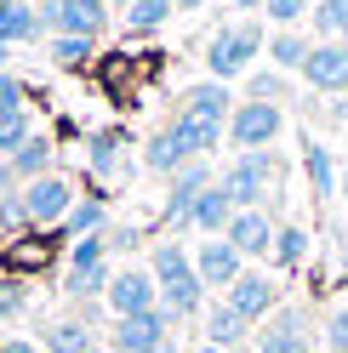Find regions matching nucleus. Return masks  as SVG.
I'll list each match as a JSON object with an SVG mask.
<instances>
[{"label": "nucleus", "mask_w": 348, "mask_h": 353, "mask_svg": "<svg viewBox=\"0 0 348 353\" xmlns=\"http://www.w3.org/2000/svg\"><path fill=\"white\" fill-rule=\"evenodd\" d=\"M274 154L269 148H257V154H240V160H234L223 176H217V183H223V194H229V200L234 205H240V211H263V194L274 188Z\"/></svg>", "instance_id": "nucleus-1"}, {"label": "nucleus", "mask_w": 348, "mask_h": 353, "mask_svg": "<svg viewBox=\"0 0 348 353\" xmlns=\"http://www.w3.org/2000/svg\"><path fill=\"white\" fill-rule=\"evenodd\" d=\"M257 52H263V29H257V23H229V29L211 34L206 69H211V80H234V74H246V63Z\"/></svg>", "instance_id": "nucleus-2"}, {"label": "nucleus", "mask_w": 348, "mask_h": 353, "mask_svg": "<svg viewBox=\"0 0 348 353\" xmlns=\"http://www.w3.org/2000/svg\"><path fill=\"white\" fill-rule=\"evenodd\" d=\"M280 125H286V114H280V103H234V114H229V143L240 148V154H257V148H269L280 137Z\"/></svg>", "instance_id": "nucleus-3"}, {"label": "nucleus", "mask_w": 348, "mask_h": 353, "mask_svg": "<svg viewBox=\"0 0 348 353\" xmlns=\"http://www.w3.org/2000/svg\"><path fill=\"white\" fill-rule=\"evenodd\" d=\"M103 302H108V314H115V319H132V314L160 307V285H155V274H148V268H120L115 279H108Z\"/></svg>", "instance_id": "nucleus-4"}, {"label": "nucleus", "mask_w": 348, "mask_h": 353, "mask_svg": "<svg viewBox=\"0 0 348 353\" xmlns=\"http://www.w3.org/2000/svg\"><path fill=\"white\" fill-rule=\"evenodd\" d=\"M171 336V319L166 307H148V314H132V319H115L108 325V347L115 353H148Z\"/></svg>", "instance_id": "nucleus-5"}, {"label": "nucleus", "mask_w": 348, "mask_h": 353, "mask_svg": "<svg viewBox=\"0 0 348 353\" xmlns=\"http://www.w3.org/2000/svg\"><path fill=\"white\" fill-rule=\"evenodd\" d=\"M23 205H29V223H63V216L75 211V188H69V176H35V183L23 188Z\"/></svg>", "instance_id": "nucleus-6"}, {"label": "nucleus", "mask_w": 348, "mask_h": 353, "mask_svg": "<svg viewBox=\"0 0 348 353\" xmlns=\"http://www.w3.org/2000/svg\"><path fill=\"white\" fill-rule=\"evenodd\" d=\"M194 274H200V285H206V291H211V285H217V291H229V285L246 274V256L234 251L229 239H200V256H194Z\"/></svg>", "instance_id": "nucleus-7"}, {"label": "nucleus", "mask_w": 348, "mask_h": 353, "mask_svg": "<svg viewBox=\"0 0 348 353\" xmlns=\"http://www.w3.org/2000/svg\"><path fill=\"white\" fill-rule=\"evenodd\" d=\"M302 80L314 85V92H348V46L342 40H320L302 63Z\"/></svg>", "instance_id": "nucleus-8"}, {"label": "nucleus", "mask_w": 348, "mask_h": 353, "mask_svg": "<svg viewBox=\"0 0 348 353\" xmlns=\"http://www.w3.org/2000/svg\"><path fill=\"white\" fill-rule=\"evenodd\" d=\"M223 302H229L246 325H257V319H269V314H274L280 291H274V279H269V274H240V279L229 285V296H223Z\"/></svg>", "instance_id": "nucleus-9"}, {"label": "nucleus", "mask_w": 348, "mask_h": 353, "mask_svg": "<svg viewBox=\"0 0 348 353\" xmlns=\"http://www.w3.org/2000/svg\"><path fill=\"white\" fill-rule=\"evenodd\" d=\"M257 353H314V342H309V314H302V307L269 314V330L257 336Z\"/></svg>", "instance_id": "nucleus-10"}, {"label": "nucleus", "mask_w": 348, "mask_h": 353, "mask_svg": "<svg viewBox=\"0 0 348 353\" xmlns=\"http://www.w3.org/2000/svg\"><path fill=\"white\" fill-rule=\"evenodd\" d=\"M211 188V165L206 160H188L177 176H171V194H166V223H177V228H188V211H194V200Z\"/></svg>", "instance_id": "nucleus-11"}, {"label": "nucleus", "mask_w": 348, "mask_h": 353, "mask_svg": "<svg viewBox=\"0 0 348 353\" xmlns=\"http://www.w3.org/2000/svg\"><path fill=\"white\" fill-rule=\"evenodd\" d=\"M40 29H52V34H86V40H92L103 29V12L86 6V0H46V6H40Z\"/></svg>", "instance_id": "nucleus-12"}, {"label": "nucleus", "mask_w": 348, "mask_h": 353, "mask_svg": "<svg viewBox=\"0 0 348 353\" xmlns=\"http://www.w3.org/2000/svg\"><path fill=\"white\" fill-rule=\"evenodd\" d=\"M274 228H280V223H274L269 211H234V223H229L223 239H229L240 256H269V251H274Z\"/></svg>", "instance_id": "nucleus-13"}, {"label": "nucleus", "mask_w": 348, "mask_h": 353, "mask_svg": "<svg viewBox=\"0 0 348 353\" xmlns=\"http://www.w3.org/2000/svg\"><path fill=\"white\" fill-rule=\"evenodd\" d=\"M171 137H177L183 148H188V160H206V154L217 148L229 137V125H217V120H200V114H188V108H177V114H171Z\"/></svg>", "instance_id": "nucleus-14"}, {"label": "nucleus", "mask_w": 348, "mask_h": 353, "mask_svg": "<svg viewBox=\"0 0 348 353\" xmlns=\"http://www.w3.org/2000/svg\"><path fill=\"white\" fill-rule=\"evenodd\" d=\"M234 211H240V205H234L229 194H223V183H211L200 200H194L188 228H200V234H211V239H223V234H229V223H234Z\"/></svg>", "instance_id": "nucleus-15"}, {"label": "nucleus", "mask_w": 348, "mask_h": 353, "mask_svg": "<svg viewBox=\"0 0 348 353\" xmlns=\"http://www.w3.org/2000/svg\"><path fill=\"white\" fill-rule=\"evenodd\" d=\"M160 307H166L171 325H177V319H200V314H206V285H200V274H183V279L160 285Z\"/></svg>", "instance_id": "nucleus-16"}, {"label": "nucleus", "mask_w": 348, "mask_h": 353, "mask_svg": "<svg viewBox=\"0 0 348 353\" xmlns=\"http://www.w3.org/2000/svg\"><path fill=\"white\" fill-rule=\"evenodd\" d=\"M35 34H46L35 0H0V40H6V46H23V40H35Z\"/></svg>", "instance_id": "nucleus-17"}, {"label": "nucleus", "mask_w": 348, "mask_h": 353, "mask_svg": "<svg viewBox=\"0 0 348 353\" xmlns=\"http://www.w3.org/2000/svg\"><path fill=\"white\" fill-rule=\"evenodd\" d=\"M183 108H188V114H200V120L229 125V114H234V97H229V85H223V80H206V85H194V92L183 97Z\"/></svg>", "instance_id": "nucleus-18"}, {"label": "nucleus", "mask_w": 348, "mask_h": 353, "mask_svg": "<svg viewBox=\"0 0 348 353\" xmlns=\"http://www.w3.org/2000/svg\"><path fill=\"white\" fill-rule=\"evenodd\" d=\"M143 165L155 171V176H177V171L188 165V148L171 137V131H155V137H148V148H143Z\"/></svg>", "instance_id": "nucleus-19"}, {"label": "nucleus", "mask_w": 348, "mask_h": 353, "mask_svg": "<svg viewBox=\"0 0 348 353\" xmlns=\"http://www.w3.org/2000/svg\"><path fill=\"white\" fill-rule=\"evenodd\" d=\"M200 319H206V342H211V347H234V342H246V319L234 314L229 302H217V307H206Z\"/></svg>", "instance_id": "nucleus-20"}, {"label": "nucleus", "mask_w": 348, "mask_h": 353, "mask_svg": "<svg viewBox=\"0 0 348 353\" xmlns=\"http://www.w3.org/2000/svg\"><path fill=\"white\" fill-rule=\"evenodd\" d=\"M302 171H309L314 200H331V194H337V165H331V148L309 143V148H302Z\"/></svg>", "instance_id": "nucleus-21"}, {"label": "nucleus", "mask_w": 348, "mask_h": 353, "mask_svg": "<svg viewBox=\"0 0 348 353\" xmlns=\"http://www.w3.org/2000/svg\"><path fill=\"white\" fill-rule=\"evenodd\" d=\"M309 52H314V46H309V40H302L297 29H280V34L269 40V63H274L280 74H291V69L302 74V63H309Z\"/></svg>", "instance_id": "nucleus-22"}, {"label": "nucleus", "mask_w": 348, "mask_h": 353, "mask_svg": "<svg viewBox=\"0 0 348 353\" xmlns=\"http://www.w3.org/2000/svg\"><path fill=\"white\" fill-rule=\"evenodd\" d=\"M148 274H155V285H171V279L194 274V256L177 245V239H166V245H155V256H148Z\"/></svg>", "instance_id": "nucleus-23"}, {"label": "nucleus", "mask_w": 348, "mask_h": 353, "mask_svg": "<svg viewBox=\"0 0 348 353\" xmlns=\"http://www.w3.org/2000/svg\"><path fill=\"white\" fill-rule=\"evenodd\" d=\"M46 353H97V342H92V330L80 319H57L46 330Z\"/></svg>", "instance_id": "nucleus-24"}, {"label": "nucleus", "mask_w": 348, "mask_h": 353, "mask_svg": "<svg viewBox=\"0 0 348 353\" xmlns=\"http://www.w3.org/2000/svg\"><path fill=\"white\" fill-rule=\"evenodd\" d=\"M12 176H29V183H35V176H52V143L46 137H29L23 148L12 154Z\"/></svg>", "instance_id": "nucleus-25"}, {"label": "nucleus", "mask_w": 348, "mask_h": 353, "mask_svg": "<svg viewBox=\"0 0 348 353\" xmlns=\"http://www.w3.org/2000/svg\"><path fill=\"white\" fill-rule=\"evenodd\" d=\"M280 268H302V256H309V234H302L297 223H280L274 228V251H269Z\"/></svg>", "instance_id": "nucleus-26"}, {"label": "nucleus", "mask_w": 348, "mask_h": 353, "mask_svg": "<svg viewBox=\"0 0 348 353\" xmlns=\"http://www.w3.org/2000/svg\"><path fill=\"white\" fill-rule=\"evenodd\" d=\"M309 17H314V34L320 40H342V46H348V0H320Z\"/></svg>", "instance_id": "nucleus-27"}, {"label": "nucleus", "mask_w": 348, "mask_h": 353, "mask_svg": "<svg viewBox=\"0 0 348 353\" xmlns=\"http://www.w3.org/2000/svg\"><path fill=\"white\" fill-rule=\"evenodd\" d=\"M171 12H177L171 0H132V6H126V29H132V34H155Z\"/></svg>", "instance_id": "nucleus-28"}, {"label": "nucleus", "mask_w": 348, "mask_h": 353, "mask_svg": "<svg viewBox=\"0 0 348 353\" xmlns=\"http://www.w3.org/2000/svg\"><path fill=\"white\" fill-rule=\"evenodd\" d=\"M108 279H115L108 268H69L63 274V296H103Z\"/></svg>", "instance_id": "nucleus-29"}, {"label": "nucleus", "mask_w": 348, "mask_h": 353, "mask_svg": "<svg viewBox=\"0 0 348 353\" xmlns=\"http://www.w3.org/2000/svg\"><path fill=\"white\" fill-rule=\"evenodd\" d=\"M63 239H86V234H97L103 228V200H86V205H75L69 216H63Z\"/></svg>", "instance_id": "nucleus-30"}, {"label": "nucleus", "mask_w": 348, "mask_h": 353, "mask_svg": "<svg viewBox=\"0 0 348 353\" xmlns=\"http://www.w3.org/2000/svg\"><path fill=\"white\" fill-rule=\"evenodd\" d=\"M120 143H126V131H97V137H92V171L97 176H108L120 165Z\"/></svg>", "instance_id": "nucleus-31"}, {"label": "nucleus", "mask_w": 348, "mask_h": 353, "mask_svg": "<svg viewBox=\"0 0 348 353\" xmlns=\"http://www.w3.org/2000/svg\"><path fill=\"white\" fill-rule=\"evenodd\" d=\"M92 57V40L86 34H52V63H63V69H75V63Z\"/></svg>", "instance_id": "nucleus-32"}, {"label": "nucleus", "mask_w": 348, "mask_h": 353, "mask_svg": "<svg viewBox=\"0 0 348 353\" xmlns=\"http://www.w3.org/2000/svg\"><path fill=\"white\" fill-rule=\"evenodd\" d=\"M103 256H108V234H86V239H75L69 268H103Z\"/></svg>", "instance_id": "nucleus-33"}, {"label": "nucleus", "mask_w": 348, "mask_h": 353, "mask_svg": "<svg viewBox=\"0 0 348 353\" xmlns=\"http://www.w3.org/2000/svg\"><path fill=\"white\" fill-rule=\"evenodd\" d=\"M29 137H35V131H29V114H12V120H0V160H12V154L23 148Z\"/></svg>", "instance_id": "nucleus-34"}, {"label": "nucleus", "mask_w": 348, "mask_h": 353, "mask_svg": "<svg viewBox=\"0 0 348 353\" xmlns=\"http://www.w3.org/2000/svg\"><path fill=\"white\" fill-rule=\"evenodd\" d=\"M246 97L251 103H280V97H286V80H280V74H251L246 80Z\"/></svg>", "instance_id": "nucleus-35"}, {"label": "nucleus", "mask_w": 348, "mask_h": 353, "mask_svg": "<svg viewBox=\"0 0 348 353\" xmlns=\"http://www.w3.org/2000/svg\"><path fill=\"white\" fill-rule=\"evenodd\" d=\"M263 12L274 17V23H280V29H291V23H297V17H309L314 6H309V0H269V6H263Z\"/></svg>", "instance_id": "nucleus-36"}, {"label": "nucleus", "mask_w": 348, "mask_h": 353, "mask_svg": "<svg viewBox=\"0 0 348 353\" xmlns=\"http://www.w3.org/2000/svg\"><path fill=\"white\" fill-rule=\"evenodd\" d=\"M23 114V85H17V74H0V120Z\"/></svg>", "instance_id": "nucleus-37"}, {"label": "nucleus", "mask_w": 348, "mask_h": 353, "mask_svg": "<svg viewBox=\"0 0 348 353\" xmlns=\"http://www.w3.org/2000/svg\"><path fill=\"white\" fill-rule=\"evenodd\" d=\"M23 302H29V291L17 279H0V319H17L23 314Z\"/></svg>", "instance_id": "nucleus-38"}, {"label": "nucleus", "mask_w": 348, "mask_h": 353, "mask_svg": "<svg viewBox=\"0 0 348 353\" xmlns=\"http://www.w3.org/2000/svg\"><path fill=\"white\" fill-rule=\"evenodd\" d=\"M325 347H331V353H348V307H337V314L325 319Z\"/></svg>", "instance_id": "nucleus-39"}, {"label": "nucleus", "mask_w": 348, "mask_h": 353, "mask_svg": "<svg viewBox=\"0 0 348 353\" xmlns=\"http://www.w3.org/2000/svg\"><path fill=\"white\" fill-rule=\"evenodd\" d=\"M0 223H6V228H35V223H29L23 194H6V200H0Z\"/></svg>", "instance_id": "nucleus-40"}, {"label": "nucleus", "mask_w": 348, "mask_h": 353, "mask_svg": "<svg viewBox=\"0 0 348 353\" xmlns=\"http://www.w3.org/2000/svg\"><path fill=\"white\" fill-rule=\"evenodd\" d=\"M132 245H137L132 228H115V234H108V251H132Z\"/></svg>", "instance_id": "nucleus-41"}, {"label": "nucleus", "mask_w": 348, "mask_h": 353, "mask_svg": "<svg viewBox=\"0 0 348 353\" xmlns=\"http://www.w3.org/2000/svg\"><path fill=\"white\" fill-rule=\"evenodd\" d=\"M12 262H29V268H35V262H46V245H23V251H12Z\"/></svg>", "instance_id": "nucleus-42"}, {"label": "nucleus", "mask_w": 348, "mask_h": 353, "mask_svg": "<svg viewBox=\"0 0 348 353\" xmlns=\"http://www.w3.org/2000/svg\"><path fill=\"white\" fill-rule=\"evenodd\" d=\"M12 188H17V176H12V160H0V200H6Z\"/></svg>", "instance_id": "nucleus-43"}, {"label": "nucleus", "mask_w": 348, "mask_h": 353, "mask_svg": "<svg viewBox=\"0 0 348 353\" xmlns=\"http://www.w3.org/2000/svg\"><path fill=\"white\" fill-rule=\"evenodd\" d=\"M0 353H40V347H35V342H17V336H12V342H0Z\"/></svg>", "instance_id": "nucleus-44"}, {"label": "nucleus", "mask_w": 348, "mask_h": 353, "mask_svg": "<svg viewBox=\"0 0 348 353\" xmlns=\"http://www.w3.org/2000/svg\"><path fill=\"white\" fill-rule=\"evenodd\" d=\"M229 6H234V12H263L269 0H229Z\"/></svg>", "instance_id": "nucleus-45"}, {"label": "nucleus", "mask_w": 348, "mask_h": 353, "mask_svg": "<svg viewBox=\"0 0 348 353\" xmlns=\"http://www.w3.org/2000/svg\"><path fill=\"white\" fill-rule=\"evenodd\" d=\"M12 52H17V46H6V40H0V74H12Z\"/></svg>", "instance_id": "nucleus-46"}, {"label": "nucleus", "mask_w": 348, "mask_h": 353, "mask_svg": "<svg viewBox=\"0 0 348 353\" xmlns=\"http://www.w3.org/2000/svg\"><path fill=\"white\" fill-rule=\"evenodd\" d=\"M171 6H177V12H200L206 0H171Z\"/></svg>", "instance_id": "nucleus-47"}, {"label": "nucleus", "mask_w": 348, "mask_h": 353, "mask_svg": "<svg viewBox=\"0 0 348 353\" xmlns=\"http://www.w3.org/2000/svg\"><path fill=\"white\" fill-rule=\"evenodd\" d=\"M148 353H177V342H171V336H166V342H160V347H148Z\"/></svg>", "instance_id": "nucleus-48"}, {"label": "nucleus", "mask_w": 348, "mask_h": 353, "mask_svg": "<svg viewBox=\"0 0 348 353\" xmlns=\"http://www.w3.org/2000/svg\"><path fill=\"white\" fill-rule=\"evenodd\" d=\"M86 6H97V12H108V6H115V0H86Z\"/></svg>", "instance_id": "nucleus-49"}, {"label": "nucleus", "mask_w": 348, "mask_h": 353, "mask_svg": "<svg viewBox=\"0 0 348 353\" xmlns=\"http://www.w3.org/2000/svg\"><path fill=\"white\" fill-rule=\"evenodd\" d=\"M194 353H223V347H211V342H206V347H194Z\"/></svg>", "instance_id": "nucleus-50"}, {"label": "nucleus", "mask_w": 348, "mask_h": 353, "mask_svg": "<svg viewBox=\"0 0 348 353\" xmlns=\"http://www.w3.org/2000/svg\"><path fill=\"white\" fill-rule=\"evenodd\" d=\"M342 194H348V171H342Z\"/></svg>", "instance_id": "nucleus-51"}, {"label": "nucleus", "mask_w": 348, "mask_h": 353, "mask_svg": "<svg viewBox=\"0 0 348 353\" xmlns=\"http://www.w3.org/2000/svg\"><path fill=\"white\" fill-rule=\"evenodd\" d=\"M115 6H132V0H115Z\"/></svg>", "instance_id": "nucleus-52"}]
</instances>
